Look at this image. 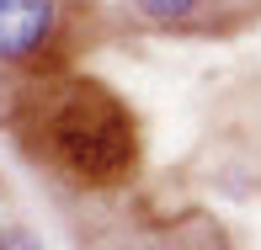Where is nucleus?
I'll return each instance as SVG.
<instances>
[{"instance_id": "f257e3e1", "label": "nucleus", "mask_w": 261, "mask_h": 250, "mask_svg": "<svg viewBox=\"0 0 261 250\" xmlns=\"http://www.w3.org/2000/svg\"><path fill=\"white\" fill-rule=\"evenodd\" d=\"M54 154H59L75 176H86V181L96 186V181H112V176L128 165L134 144H128L123 117H112V106L96 101V106L69 112L64 123L54 128Z\"/></svg>"}, {"instance_id": "f03ea898", "label": "nucleus", "mask_w": 261, "mask_h": 250, "mask_svg": "<svg viewBox=\"0 0 261 250\" xmlns=\"http://www.w3.org/2000/svg\"><path fill=\"white\" fill-rule=\"evenodd\" d=\"M64 27V0H0V64H27L54 48Z\"/></svg>"}, {"instance_id": "7ed1b4c3", "label": "nucleus", "mask_w": 261, "mask_h": 250, "mask_svg": "<svg viewBox=\"0 0 261 250\" xmlns=\"http://www.w3.org/2000/svg\"><path fill=\"white\" fill-rule=\"evenodd\" d=\"M134 11L155 27H187L208 11V0H134Z\"/></svg>"}, {"instance_id": "20e7f679", "label": "nucleus", "mask_w": 261, "mask_h": 250, "mask_svg": "<svg viewBox=\"0 0 261 250\" xmlns=\"http://www.w3.org/2000/svg\"><path fill=\"white\" fill-rule=\"evenodd\" d=\"M0 250H43V240L27 224H11V229H0Z\"/></svg>"}, {"instance_id": "39448f33", "label": "nucleus", "mask_w": 261, "mask_h": 250, "mask_svg": "<svg viewBox=\"0 0 261 250\" xmlns=\"http://www.w3.org/2000/svg\"><path fill=\"white\" fill-rule=\"evenodd\" d=\"M139 250H165V245H139Z\"/></svg>"}]
</instances>
